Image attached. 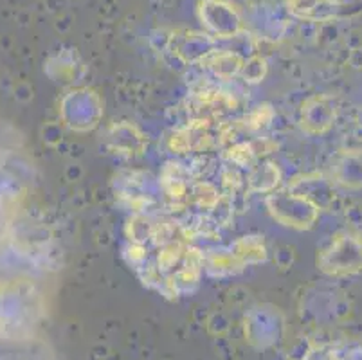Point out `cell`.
<instances>
[{"label": "cell", "instance_id": "1", "mask_svg": "<svg viewBox=\"0 0 362 360\" xmlns=\"http://www.w3.org/2000/svg\"><path fill=\"white\" fill-rule=\"evenodd\" d=\"M288 2L298 11H310V9L317 8V4H321V0H288Z\"/></svg>", "mask_w": 362, "mask_h": 360}]
</instances>
